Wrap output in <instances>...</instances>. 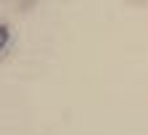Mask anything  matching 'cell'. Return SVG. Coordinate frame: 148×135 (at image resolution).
Listing matches in <instances>:
<instances>
[{"label": "cell", "instance_id": "cell-1", "mask_svg": "<svg viewBox=\"0 0 148 135\" xmlns=\"http://www.w3.org/2000/svg\"><path fill=\"white\" fill-rule=\"evenodd\" d=\"M11 48H13V29H11V24L0 21V59H5Z\"/></svg>", "mask_w": 148, "mask_h": 135}, {"label": "cell", "instance_id": "cell-2", "mask_svg": "<svg viewBox=\"0 0 148 135\" xmlns=\"http://www.w3.org/2000/svg\"><path fill=\"white\" fill-rule=\"evenodd\" d=\"M3 3L11 8V11H16V13H27V11H32L40 0H3Z\"/></svg>", "mask_w": 148, "mask_h": 135}, {"label": "cell", "instance_id": "cell-3", "mask_svg": "<svg viewBox=\"0 0 148 135\" xmlns=\"http://www.w3.org/2000/svg\"><path fill=\"white\" fill-rule=\"evenodd\" d=\"M130 3H148V0H130Z\"/></svg>", "mask_w": 148, "mask_h": 135}]
</instances>
